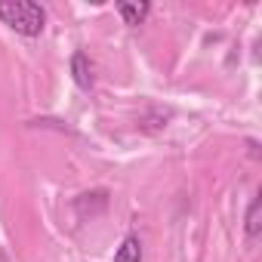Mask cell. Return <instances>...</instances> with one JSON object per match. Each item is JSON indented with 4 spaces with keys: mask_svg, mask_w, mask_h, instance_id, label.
I'll return each mask as SVG.
<instances>
[{
    "mask_svg": "<svg viewBox=\"0 0 262 262\" xmlns=\"http://www.w3.org/2000/svg\"><path fill=\"white\" fill-rule=\"evenodd\" d=\"M0 19L25 37H37L43 31L47 13L31 0H0Z\"/></svg>",
    "mask_w": 262,
    "mask_h": 262,
    "instance_id": "1",
    "label": "cell"
},
{
    "mask_svg": "<svg viewBox=\"0 0 262 262\" xmlns=\"http://www.w3.org/2000/svg\"><path fill=\"white\" fill-rule=\"evenodd\" d=\"M71 74H74V83L80 90H90L93 86V68H90V59L83 53H74L71 56Z\"/></svg>",
    "mask_w": 262,
    "mask_h": 262,
    "instance_id": "2",
    "label": "cell"
},
{
    "mask_svg": "<svg viewBox=\"0 0 262 262\" xmlns=\"http://www.w3.org/2000/svg\"><path fill=\"white\" fill-rule=\"evenodd\" d=\"M117 13L123 16L126 25H139V22L151 13V7L145 4V0H142V4H129V0H120V4H117Z\"/></svg>",
    "mask_w": 262,
    "mask_h": 262,
    "instance_id": "3",
    "label": "cell"
},
{
    "mask_svg": "<svg viewBox=\"0 0 262 262\" xmlns=\"http://www.w3.org/2000/svg\"><path fill=\"white\" fill-rule=\"evenodd\" d=\"M114 262H142V244L136 237H126L117 253H114Z\"/></svg>",
    "mask_w": 262,
    "mask_h": 262,
    "instance_id": "4",
    "label": "cell"
},
{
    "mask_svg": "<svg viewBox=\"0 0 262 262\" xmlns=\"http://www.w3.org/2000/svg\"><path fill=\"white\" fill-rule=\"evenodd\" d=\"M259 210H262V201L253 198V204H250V210H247V234H250V237H259V228H262Z\"/></svg>",
    "mask_w": 262,
    "mask_h": 262,
    "instance_id": "5",
    "label": "cell"
}]
</instances>
